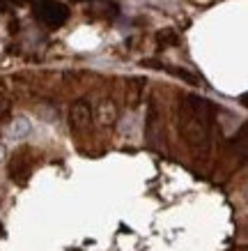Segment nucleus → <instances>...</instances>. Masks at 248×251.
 <instances>
[{
  "label": "nucleus",
  "instance_id": "nucleus-1",
  "mask_svg": "<svg viewBox=\"0 0 248 251\" xmlns=\"http://www.w3.org/2000/svg\"><path fill=\"white\" fill-rule=\"evenodd\" d=\"M214 111L216 108L198 95H184L180 101V134L196 154H207L209 150Z\"/></svg>",
  "mask_w": 248,
  "mask_h": 251
},
{
  "label": "nucleus",
  "instance_id": "nucleus-2",
  "mask_svg": "<svg viewBox=\"0 0 248 251\" xmlns=\"http://www.w3.org/2000/svg\"><path fill=\"white\" fill-rule=\"evenodd\" d=\"M35 16L48 28H60L69 19V9L67 5H62L58 0H37L35 2Z\"/></svg>",
  "mask_w": 248,
  "mask_h": 251
},
{
  "label": "nucleus",
  "instance_id": "nucleus-3",
  "mask_svg": "<svg viewBox=\"0 0 248 251\" xmlns=\"http://www.w3.org/2000/svg\"><path fill=\"white\" fill-rule=\"evenodd\" d=\"M92 127V104L88 99H76L69 108V129L74 134H85Z\"/></svg>",
  "mask_w": 248,
  "mask_h": 251
},
{
  "label": "nucleus",
  "instance_id": "nucleus-4",
  "mask_svg": "<svg viewBox=\"0 0 248 251\" xmlns=\"http://www.w3.org/2000/svg\"><path fill=\"white\" fill-rule=\"evenodd\" d=\"M28 154H30V150L23 148V150H19V152L14 154V159L9 164V177L19 184L28 182V177H30V173H32V157H28Z\"/></svg>",
  "mask_w": 248,
  "mask_h": 251
},
{
  "label": "nucleus",
  "instance_id": "nucleus-5",
  "mask_svg": "<svg viewBox=\"0 0 248 251\" xmlns=\"http://www.w3.org/2000/svg\"><path fill=\"white\" fill-rule=\"evenodd\" d=\"M115 118H117V111H115L113 101H101V106H99V120H101V125H113Z\"/></svg>",
  "mask_w": 248,
  "mask_h": 251
},
{
  "label": "nucleus",
  "instance_id": "nucleus-6",
  "mask_svg": "<svg viewBox=\"0 0 248 251\" xmlns=\"http://www.w3.org/2000/svg\"><path fill=\"white\" fill-rule=\"evenodd\" d=\"M129 88H131V106H135L140 101V92L145 88V81L143 78H131L129 81Z\"/></svg>",
  "mask_w": 248,
  "mask_h": 251
},
{
  "label": "nucleus",
  "instance_id": "nucleus-7",
  "mask_svg": "<svg viewBox=\"0 0 248 251\" xmlns=\"http://www.w3.org/2000/svg\"><path fill=\"white\" fill-rule=\"evenodd\" d=\"M158 44H163V46H175V44H177V35H175L173 30L158 32Z\"/></svg>",
  "mask_w": 248,
  "mask_h": 251
},
{
  "label": "nucleus",
  "instance_id": "nucleus-8",
  "mask_svg": "<svg viewBox=\"0 0 248 251\" xmlns=\"http://www.w3.org/2000/svg\"><path fill=\"white\" fill-rule=\"evenodd\" d=\"M7 113H9V106L5 104V101H0V122L5 120V118H7Z\"/></svg>",
  "mask_w": 248,
  "mask_h": 251
},
{
  "label": "nucleus",
  "instance_id": "nucleus-9",
  "mask_svg": "<svg viewBox=\"0 0 248 251\" xmlns=\"http://www.w3.org/2000/svg\"><path fill=\"white\" fill-rule=\"evenodd\" d=\"M16 5H25V2H30V0H14Z\"/></svg>",
  "mask_w": 248,
  "mask_h": 251
},
{
  "label": "nucleus",
  "instance_id": "nucleus-10",
  "mask_svg": "<svg viewBox=\"0 0 248 251\" xmlns=\"http://www.w3.org/2000/svg\"><path fill=\"white\" fill-rule=\"evenodd\" d=\"M0 237H2V224H0Z\"/></svg>",
  "mask_w": 248,
  "mask_h": 251
}]
</instances>
